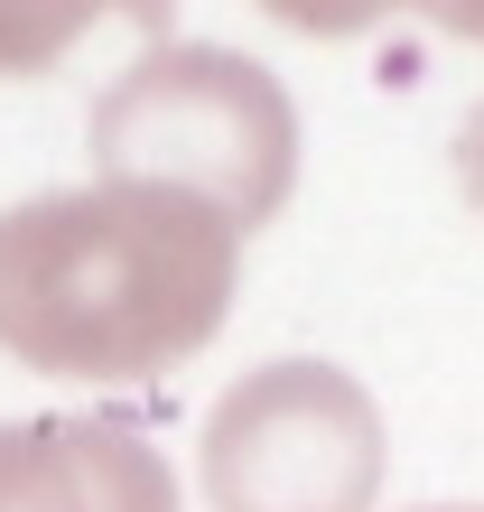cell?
Segmentation results:
<instances>
[{
    "instance_id": "6",
    "label": "cell",
    "mask_w": 484,
    "mask_h": 512,
    "mask_svg": "<svg viewBox=\"0 0 484 512\" xmlns=\"http://www.w3.org/2000/svg\"><path fill=\"white\" fill-rule=\"evenodd\" d=\"M457 177H466V196H475V215H484V103L466 112V131H457Z\"/></svg>"
},
{
    "instance_id": "3",
    "label": "cell",
    "mask_w": 484,
    "mask_h": 512,
    "mask_svg": "<svg viewBox=\"0 0 484 512\" xmlns=\"http://www.w3.org/2000/svg\"><path fill=\"white\" fill-rule=\"evenodd\" d=\"M382 494V410L354 373L289 354L205 410L215 512H363Z\"/></svg>"
},
{
    "instance_id": "4",
    "label": "cell",
    "mask_w": 484,
    "mask_h": 512,
    "mask_svg": "<svg viewBox=\"0 0 484 512\" xmlns=\"http://www.w3.org/2000/svg\"><path fill=\"white\" fill-rule=\"evenodd\" d=\"M0 512H177V475L121 419H10Z\"/></svg>"
},
{
    "instance_id": "1",
    "label": "cell",
    "mask_w": 484,
    "mask_h": 512,
    "mask_svg": "<svg viewBox=\"0 0 484 512\" xmlns=\"http://www.w3.org/2000/svg\"><path fill=\"white\" fill-rule=\"evenodd\" d=\"M242 233L168 187H66L0 215V354L47 382H149L215 345Z\"/></svg>"
},
{
    "instance_id": "5",
    "label": "cell",
    "mask_w": 484,
    "mask_h": 512,
    "mask_svg": "<svg viewBox=\"0 0 484 512\" xmlns=\"http://www.w3.org/2000/svg\"><path fill=\"white\" fill-rule=\"evenodd\" d=\"M66 38H84V10H66V19H38V28H28V19H0V75H28V66H47V56L56 47H66Z\"/></svg>"
},
{
    "instance_id": "2",
    "label": "cell",
    "mask_w": 484,
    "mask_h": 512,
    "mask_svg": "<svg viewBox=\"0 0 484 512\" xmlns=\"http://www.w3.org/2000/svg\"><path fill=\"white\" fill-rule=\"evenodd\" d=\"M84 149L103 187H168L215 205L233 233H252L298 187V103L252 56L168 38L103 84Z\"/></svg>"
}]
</instances>
